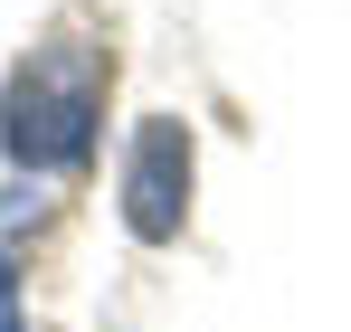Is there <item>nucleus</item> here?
<instances>
[{
	"label": "nucleus",
	"instance_id": "nucleus-1",
	"mask_svg": "<svg viewBox=\"0 0 351 332\" xmlns=\"http://www.w3.org/2000/svg\"><path fill=\"white\" fill-rule=\"evenodd\" d=\"M105 105H114V57L95 38H48L0 86V152L19 162V180H66L95 162Z\"/></svg>",
	"mask_w": 351,
	"mask_h": 332
},
{
	"label": "nucleus",
	"instance_id": "nucleus-2",
	"mask_svg": "<svg viewBox=\"0 0 351 332\" xmlns=\"http://www.w3.org/2000/svg\"><path fill=\"white\" fill-rule=\"evenodd\" d=\"M190 190H199V143L180 114H143L133 143H123V171H114V219L133 247H171L190 228Z\"/></svg>",
	"mask_w": 351,
	"mask_h": 332
},
{
	"label": "nucleus",
	"instance_id": "nucleus-3",
	"mask_svg": "<svg viewBox=\"0 0 351 332\" xmlns=\"http://www.w3.org/2000/svg\"><path fill=\"white\" fill-rule=\"evenodd\" d=\"M0 332H29V313H19V294H0Z\"/></svg>",
	"mask_w": 351,
	"mask_h": 332
}]
</instances>
